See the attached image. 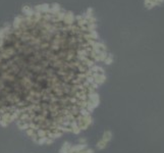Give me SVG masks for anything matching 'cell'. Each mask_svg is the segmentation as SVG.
Here are the masks:
<instances>
[{
	"mask_svg": "<svg viewBox=\"0 0 164 153\" xmlns=\"http://www.w3.org/2000/svg\"><path fill=\"white\" fill-rule=\"evenodd\" d=\"M101 50L88 18L53 9L0 31V123L41 143L82 130L101 81Z\"/></svg>",
	"mask_w": 164,
	"mask_h": 153,
	"instance_id": "6da1fadb",
	"label": "cell"
}]
</instances>
